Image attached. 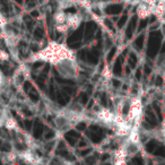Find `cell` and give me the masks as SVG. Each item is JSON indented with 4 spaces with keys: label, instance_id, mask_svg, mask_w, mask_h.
I'll return each instance as SVG.
<instances>
[{
    "label": "cell",
    "instance_id": "277c9868",
    "mask_svg": "<svg viewBox=\"0 0 165 165\" xmlns=\"http://www.w3.org/2000/svg\"><path fill=\"white\" fill-rule=\"evenodd\" d=\"M145 120L147 121L148 123L154 127V125H157V121H156V116L155 114L153 113L152 109H150V106H147V109H146V116H145Z\"/></svg>",
    "mask_w": 165,
    "mask_h": 165
},
{
    "label": "cell",
    "instance_id": "ac0fdd59",
    "mask_svg": "<svg viewBox=\"0 0 165 165\" xmlns=\"http://www.w3.org/2000/svg\"><path fill=\"white\" fill-rule=\"evenodd\" d=\"M24 19H25V23H26L28 30H32V27H33V25H34V22L32 20V18L26 15V16H24Z\"/></svg>",
    "mask_w": 165,
    "mask_h": 165
},
{
    "label": "cell",
    "instance_id": "ffe728a7",
    "mask_svg": "<svg viewBox=\"0 0 165 165\" xmlns=\"http://www.w3.org/2000/svg\"><path fill=\"white\" fill-rule=\"evenodd\" d=\"M50 97L52 99H56V91L53 86V80H51V84H50Z\"/></svg>",
    "mask_w": 165,
    "mask_h": 165
},
{
    "label": "cell",
    "instance_id": "e0dca14e",
    "mask_svg": "<svg viewBox=\"0 0 165 165\" xmlns=\"http://www.w3.org/2000/svg\"><path fill=\"white\" fill-rule=\"evenodd\" d=\"M153 108H154V110H155L156 114H157V116H159V121H162L163 119V116H162V112H161V109H159V106L156 104V103H153Z\"/></svg>",
    "mask_w": 165,
    "mask_h": 165
},
{
    "label": "cell",
    "instance_id": "d6986e66",
    "mask_svg": "<svg viewBox=\"0 0 165 165\" xmlns=\"http://www.w3.org/2000/svg\"><path fill=\"white\" fill-rule=\"evenodd\" d=\"M65 138H66V140L68 142H69L70 145L71 146H74L75 144H76V139L77 138H75V137H73V136H70V135H67L66 133V136H65Z\"/></svg>",
    "mask_w": 165,
    "mask_h": 165
},
{
    "label": "cell",
    "instance_id": "484cf974",
    "mask_svg": "<svg viewBox=\"0 0 165 165\" xmlns=\"http://www.w3.org/2000/svg\"><path fill=\"white\" fill-rule=\"evenodd\" d=\"M53 137H54V131H52V130H46V133H45L46 140H50V139H52Z\"/></svg>",
    "mask_w": 165,
    "mask_h": 165
},
{
    "label": "cell",
    "instance_id": "d4e9b609",
    "mask_svg": "<svg viewBox=\"0 0 165 165\" xmlns=\"http://www.w3.org/2000/svg\"><path fill=\"white\" fill-rule=\"evenodd\" d=\"M147 24H148V19H142L139 24V27H138V31H142L144 30L146 26H147Z\"/></svg>",
    "mask_w": 165,
    "mask_h": 165
},
{
    "label": "cell",
    "instance_id": "603a6c76",
    "mask_svg": "<svg viewBox=\"0 0 165 165\" xmlns=\"http://www.w3.org/2000/svg\"><path fill=\"white\" fill-rule=\"evenodd\" d=\"M0 150H2V152H9L10 146L8 144H3V142H0Z\"/></svg>",
    "mask_w": 165,
    "mask_h": 165
},
{
    "label": "cell",
    "instance_id": "3957f363",
    "mask_svg": "<svg viewBox=\"0 0 165 165\" xmlns=\"http://www.w3.org/2000/svg\"><path fill=\"white\" fill-rule=\"evenodd\" d=\"M95 32H96V24L94 22H88V23L86 24V27H85L86 41L91 40V36H93Z\"/></svg>",
    "mask_w": 165,
    "mask_h": 165
},
{
    "label": "cell",
    "instance_id": "cb8c5ba5",
    "mask_svg": "<svg viewBox=\"0 0 165 165\" xmlns=\"http://www.w3.org/2000/svg\"><path fill=\"white\" fill-rule=\"evenodd\" d=\"M88 101V93H82V96H80V103L82 104H86Z\"/></svg>",
    "mask_w": 165,
    "mask_h": 165
},
{
    "label": "cell",
    "instance_id": "8d00e7d4",
    "mask_svg": "<svg viewBox=\"0 0 165 165\" xmlns=\"http://www.w3.org/2000/svg\"><path fill=\"white\" fill-rule=\"evenodd\" d=\"M101 101H102L103 105L106 106V96H105V94H102V95H101Z\"/></svg>",
    "mask_w": 165,
    "mask_h": 165
},
{
    "label": "cell",
    "instance_id": "52a82bcc",
    "mask_svg": "<svg viewBox=\"0 0 165 165\" xmlns=\"http://www.w3.org/2000/svg\"><path fill=\"white\" fill-rule=\"evenodd\" d=\"M122 10V5H110L105 8V11L110 15H116V14L121 13Z\"/></svg>",
    "mask_w": 165,
    "mask_h": 165
},
{
    "label": "cell",
    "instance_id": "9c48e42d",
    "mask_svg": "<svg viewBox=\"0 0 165 165\" xmlns=\"http://www.w3.org/2000/svg\"><path fill=\"white\" fill-rule=\"evenodd\" d=\"M57 101H58L59 104H61V105H66L67 103L69 102V96L66 95V94L62 92H58L57 93Z\"/></svg>",
    "mask_w": 165,
    "mask_h": 165
},
{
    "label": "cell",
    "instance_id": "db71d44e",
    "mask_svg": "<svg viewBox=\"0 0 165 165\" xmlns=\"http://www.w3.org/2000/svg\"><path fill=\"white\" fill-rule=\"evenodd\" d=\"M15 1H16L17 3H22V2H23V0H15Z\"/></svg>",
    "mask_w": 165,
    "mask_h": 165
},
{
    "label": "cell",
    "instance_id": "f546056e",
    "mask_svg": "<svg viewBox=\"0 0 165 165\" xmlns=\"http://www.w3.org/2000/svg\"><path fill=\"white\" fill-rule=\"evenodd\" d=\"M67 135H70L73 136V137H75V138H79V133L77 131H74V130H70V131L67 132Z\"/></svg>",
    "mask_w": 165,
    "mask_h": 165
},
{
    "label": "cell",
    "instance_id": "7bdbcfd3",
    "mask_svg": "<svg viewBox=\"0 0 165 165\" xmlns=\"http://www.w3.org/2000/svg\"><path fill=\"white\" fill-rule=\"evenodd\" d=\"M31 16H32V17H37V16H39V11H37V10H33V11L31 13Z\"/></svg>",
    "mask_w": 165,
    "mask_h": 165
},
{
    "label": "cell",
    "instance_id": "60d3db41",
    "mask_svg": "<svg viewBox=\"0 0 165 165\" xmlns=\"http://www.w3.org/2000/svg\"><path fill=\"white\" fill-rule=\"evenodd\" d=\"M105 24L108 25V27H110L111 30H113V25H112V22H110V19H105Z\"/></svg>",
    "mask_w": 165,
    "mask_h": 165
},
{
    "label": "cell",
    "instance_id": "44dd1931",
    "mask_svg": "<svg viewBox=\"0 0 165 165\" xmlns=\"http://www.w3.org/2000/svg\"><path fill=\"white\" fill-rule=\"evenodd\" d=\"M32 125H33V122H32V120H25V122H24V128L26 129L27 131L32 130Z\"/></svg>",
    "mask_w": 165,
    "mask_h": 165
},
{
    "label": "cell",
    "instance_id": "74e56055",
    "mask_svg": "<svg viewBox=\"0 0 165 165\" xmlns=\"http://www.w3.org/2000/svg\"><path fill=\"white\" fill-rule=\"evenodd\" d=\"M31 88V84L28 82H26L25 84H24V91L25 92H28V89Z\"/></svg>",
    "mask_w": 165,
    "mask_h": 165
},
{
    "label": "cell",
    "instance_id": "f35d334b",
    "mask_svg": "<svg viewBox=\"0 0 165 165\" xmlns=\"http://www.w3.org/2000/svg\"><path fill=\"white\" fill-rule=\"evenodd\" d=\"M86 163H88V164L95 163V157H88V159H86Z\"/></svg>",
    "mask_w": 165,
    "mask_h": 165
},
{
    "label": "cell",
    "instance_id": "f907efd6",
    "mask_svg": "<svg viewBox=\"0 0 165 165\" xmlns=\"http://www.w3.org/2000/svg\"><path fill=\"white\" fill-rule=\"evenodd\" d=\"M63 146H65V145H63V142H60V144H59V149H62V148H65V147H63Z\"/></svg>",
    "mask_w": 165,
    "mask_h": 165
},
{
    "label": "cell",
    "instance_id": "5b68a950",
    "mask_svg": "<svg viewBox=\"0 0 165 165\" xmlns=\"http://www.w3.org/2000/svg\"><path fill=\"white\" fill-rule=\"evenodd\" d=\"M43 130H44V127H43L42 122L37 120L36 122L34 123V128H33V135L35 138H40L43 133Z\"/></svg>",
    "mask_w": 165,
    "mask_h": 165
},
{
    "label": "cell",
    "instance_id": "ba28073f",
    "mask_svg": "<svg viewBox=\"0 0 165 165\" xmlns=\"http://www.w3.org/2000/svg\"><path fill=\"white\" fill-rule=\"evenodd\" d=\"M136 23H137V16H133L130 20V23H129V26H128V30L125 32V35L128 39L132 36V33H133V31L136 28Z\"/></svg>",
    "mask_w": 165,
    "mask_h": 165
},
{
    "label": "cell",
    "instance_id": "1f68e13d",
    "mask_svg": "<svg viewBox=\"0 0 165 165\" xmlns=\"http://www.w3.org/2000/svg\"><path fill=\"white\" fill-rule=\"evenodd\" d=\"M63 92H67V94H68V95H70V94H73V93H74V88L66 86V87L63 88Z\"/></svg>",
    "mask_w": 165,
    "mask_h": 165
},
{
    "label": "cell",
    "instance_id": "83f0119b",
    "mask_svg": "<svg viewBox=\"0 0 165 165\" xmlns=\"http://www.w3.org/2000/svg\"><path fill=\"white\" fill-rule=\"evenodd\" d=\"M114 53H116V48H112L111 49V51L109 52V54H108V61H111L113 58V56H114Z\"/></svg>",
    "mask_w": 165,
    "mask_h": 165
},
{
    "label": "cell",
    "instance_id": "e575fe53",
    "mask_svg": "<svg viewBox=\"0 0 165 165\" xmlns=\"http://www.w3.org/2000/svg\"><path fill=\"white\" fill-rule=\"evenodd\" d=\"M133 163H137V164H140V165L144 164V162H142V159L140 157H135L133 159Z\"/></svg>",
    "mask_w": 165,
    "mask_h": 165
},
{
    "label": "cell",
    "instance_id": "8992f818",
    "mask_svg": "<svg viewBox=\"0 0 165 165\" xmlns=\"http://www.w3.org/2000/svg\"><path fill=\"white\" fill-rule=\"evenodd\" d=\"M99 52L97 51L96 49H93L92 52H89L87 56H86V59L88 60L91 63H97L99 62Z\"/></svg>",
    "mask_w": 165,
    "mask_h": 165
},
{
    "label": "cell",
    "instance_id": "f5cc1de1",
    "mask_svg": "<svg viewBox=\"0 0 165 165\" xmlns=\"http://www.w3.org/2000/svg\"><path fill=\"white\" fill-rule=\"evenodd\" d=\"M93 104H94V103H93V101H92V102L89 103V105H88V109H91V108H92V106H93Z\"/></svg>",
    "mask_w": 165,
    "mask_h": 165
},
{
    "label": "cell",
    "instance_id": "9a60e30c",
    "mask_svg": "<svg viewBox=\"0 0 165 165\" xmlns=\"http://www.w3.org/2000/svg\"><path fill=\"white\" fill-rule=\"evenodd\" d=\"M44 35V30H43L42 27H37L36 30L34 31V37L36 39V40H41Z\"/></svg>",
    "mask_w": 165,
    "mask_h": 165
},
{
    "label": "cell",
    "instance_id": "b9f144b4",
    "mask_svg": "<svg viewBox=\"0 0 165 165\" xmlns=\"http://www.w3.org/2000/svg\"><path fill=\"white\" fill-rule=\"evenodd\" d=\"M113 85H114V87H120V86H121V82H120L119 80L114 79L113 80Z\"/></svg>",
    "mask_w": 165,
    "mask_h": 165
},
{
    "label": "cell",
    "instance_id": "836d02e7",
    "mask_svg": "<svg viewBox=\"0 0 165 165\" xmlns=\"http://www.w3.org/2000/svg\"><path fill=\"white\" fill-rule=\"evenodd\" d=\"M91 152H92V149H91V148L85 149V150H82V152H80V155H82V156H86V155H88Z\"/></svg>",
    "mask_w": 165,
    "mask_h": 165
},
{
    "label": "cell",
    "instance_id": "f1b7e54d",
    "mask_svg": "<svg viewBox=\"0 0 165 165\" xmlns=\"http://www.w3.org/2000/svg\"><path fill=\"white\" fill-rule=\"evenodd\" d=\"M76 129H77V130H79V131H82V130H85V129H86V125L84 122L78 123V125H77V127H76Z\"/></svg>",
    "mask_w": 165,
    "mask_h": 165
},
{
    "label": "cell",
    "instance_id": "7dc6e473",
    "mask_svg": "<svg viewBox=\"0 0 165 165\" xmlns=\"http://www.w3.org/2000/svg\"><path fill=\"white\" fill-rule=\"evenodd\" d=\"M41 65H42V62H36V63H35V65H34L33 68H34V69H36V68H40Z\"/></svg>",
    "mask_w": 165,
    "mask_h": 165
},
{
    "label": "cell",
    "instance_id": "11a10c76",
    "mask_svg": "<svg viewBox=\"0 0 165 165\" xmlns=\"http://www.w3.org/2000/svg\"><path fill=\"white\" fill-rule=\"evenodd\" d=\"M79 145H80V146H85V145H86V142H82L79 144Z\"/></svg>",
    "mask_w": 165,
    "mask_h": 165
},
{
    "label": "cell",
    "instance_id": "2e32d148",
    "mask_svg": "<svg viewBox=\"0 0 165 165\" xmlns=\"http://www.w3.org/2000/svg\"><path fill=\"white\" fill-rule=\"evenodd\" d=\"M129 66L131 67V68H135L136 65H137V57L133 54V53H130V57H129Z\"/></svg>",
    "mask_w": 165,
    "mask_h": 165
},
{
    "label": "cell",
    "instance_id": "f6af8a7d",
    "mask_svg": "<svg viewBox=\"0 0 165 165\" xmlns=\"http://www.w3.org/2000/svg\"><path fill=\"white\" fill-rule=\"evenodd\" d=\"M150 71H152V70H150V68H149L148 66H145V73H146V75H149V74H150Z\"/></svg>",
    "mask_w": 165,
    "mask_h": 165
},
{
    "label": "cell",
    "instance_id": "ee69618b",
    "mask_svg": "<svg viewBox=\"0 0 165 165\" xmlns=\"http://www.w3.org/2000/svg\"><path fill=\"white\" fill-rule=\"evenodd\" d=\"M140 76H142V71H140V69H138L137 73H136V78H137V79H140Z\"/></svg>",
    "mask_w": 165,
    "mask_h": 165
},
{
    "label": "cell",
    "instance_id": "6da1fadb",
    "mask_svg": "<svg viewBox=\"0 0 165 165\" xmlns=\"http://www.w3.org/2000/svg\"><path fill=\"white\" fill-rule=\"evenodd\" d=\"M161 41H162V36H161V33L159 32H153L150 34V39H149V43H148V49H147V54H148L149 58H154L155 54L159 51V48L161 45Z\"/></svg>",
    "mask_w": 165,
    "mask_h": 165
},
{
    "label": "cell",
    "instance_id": "ab89813d",
    "mask_svg": "<svg viewBox=\"0 0 165 165\" xmlns=\"http://www.w3.org/2000/svg\"><path fill=\"white\" fill-rule=\"evenodd\" d=\"M129 111V104L128 103H125V106H123V114H127Z\"/></svg>",
    "mask_w": 165,
    "mask_h": 165
},
{
    "label": "cell",
    "instance_id": "816d5d0a",
    "mask_svg": "<svg viewBox=\"0 0 165 165\" xmlns=\"http://www.w3.org/2000/svg\"><path fill=\"white\" fill-rule=\"evenodd\" d=\"M161 52L165 53V44H163V45H162V50H161Z\"/></svg>",
    "mask_w": 165,
    "mask_h": 165
},
{
    "label": "cell",
    "instance_id": "4dcf8cb0",
    "mask_svg": "<svg viewBox=\"0 0 165 165\" xmlns=\"http://www.w3.org/2000/svg\"><path fill=\"white\" fill-rule=\"evenodd\" d=\"M78 57H79V59L86 60V50L79 51V53H78Z\"/></svg>",
    "mask_w": 165,
    "mask_h": 165
},
{
    "label": "cell",
    "instance_id": "7a4b0ae2",
    "mask_svg": "<svg viewBox=\"0 0 165 165\" xmlns=\"http://www.w3.org/2000/svg\"><path fill=\"white\" fill-rule=\"evenodd\" d=\"M85 26H84V24H82V26L78 28L77 31H75L71 35L69 36V39H68V43H76V42H80V39H82V34L85 33Z\"/></svg>",
    "mask_w": 165,
    "mask_h": 165
},
{
    "label": "cell",
    "instance_id": "30bf717a",
    "mask_svg": "<svg viewBox=\"0 0 165 165\" xmlns=\"http://www.w3.org/2000/svg\"><path fill=\"white\" fill-rule=\"evenodd\" d=\"M89 136V138H91V140H92L93 142H99L101 140H102V137L103 135L102 133H99V132H94V131H91V132H87Z\"/></svg>",
    "mask_w": 165,
    "mask_h": 165
},
{
    "label": "cell",
    "instance_id": "bcb514c9",
    "mask_svg": "<svg viewBox=\"0 0 165 165\" xmlns=\"http://www.w3.org/2000/svg\"><path fill=\"white\" fill-rule=\"evenodd\" d=\"M24 113H25L26 116H31V114H32V112H31L30 110H27V109H24Z\"/></svg>",
    "mask_w": 165,
    "mask_h": 165
},
{
    "label": "cell",
    "instance_id": "d590c367",
    "mask_svg": "<svg viewBox=\"0 0 165 165\" xmlns=\"http://www.w3.org/2000/svg\"><path fill=\"white\" fill-rule=\"evenodd\" d=\"M65 11H66V13H70V14H75V13H76V8H75V7H71V8H67Z\"/></svg>",
    "mask_w": 165,
    "mask_h": 165
},
{
    "label": "cell",
    "instance_id": "5bb4252c",
    "mask_svg": "<svg viewBox=\"0 0 165 165\" xmlns=\"http://www.w3.org/2000/svg\"><path fill=\"white\" fill-rule=\"evenodd\" d=\"M144 35H140V36L137 39V40L135 41V46H136V49H138V50H142V45H144Z\"/></svg>",
    "mask_w": 165,
    "mask_h": 165
},
{
    "label": "cell",
    "instance_id": "4fadbf2b",
    "mask_svg": "<svg viewBox=\"0 0 165 165\" xmlns=\"http://www.w3.org/2000/svg\"><path fill=\"white\" fill-rule=\"evenodd\" d=\"M121 61L122 60L121 59H118L116 60V65H114V68H113V71H114V74L116 75H121V71H122V67H121Z\"/></svg>",
    "mask_w": 165,
    "mask_h": 165
},
{
    "label": "cell",
    "instance_id": "d6a6232c",
    "mask_svg": "<svg viewBox=\"0 0 165 165\" xmlns=\"http://www.w3.org/2000/svg\"><path fill=\"white\" fill-rule=\"evenodd\" d=\"M155 84H156V86H162V84H163V79H162V77H159V76H157V77H156Z\"/></svg>",
    "mask_w": 165,
    "mask_h": 165
},
{
    "label": "cell",
    "instance_id": "7c38bea8",
    "mask_svg": "<svg viewBox=\"0 0 165 165\" xmlns=\"http://www.w3.org/2000/svg\"><path fill=\"white\" fill-rule=\"evenodd\" d=\"M153 154H155L156 156L165 157V147H164V146H157L155 150L153 152Z\"/></svg>",
    "mask_w": 165,
    "mask_h": 165
},
{
    "label": "cell",
    "instance_id": "c3c4849f",
    "mask_svg": "<svg viewBox=\"0 0 165 165\" xmlns=\"http://www.w3.org/2000/svg\"><path fill=\"white\" fill-rule=\"evenodd\" d=\"M31 49L33 50V51H37V46L35 45V44H32V45H31Z\"/></svg>",
    "mask_w": 165,
    "mask_h": 165
},
{
    "label": "cell",
    "instance_id": "4316f807",
    "mask_svg": "<svg viewBox=\"0 0 165 165\" xmlns=\"http://www.w3.org/2000/svg\"><path fill=\"white\" fill-rule=\"evenodd\" d=\"M127 19H128L127 15H125V16L121 17V18H120V20H119V23H118V26H119V27H122L123 25L125 24V22H127Z\"/></svg>",
    "mask_w": 165,
    "mask_h": 165
},
{
    "label": "cell",
    "instance_id": "8fae6325",
    "mask_svg": "<svg viewBox=\"0 0 165 165\" xmlns=\"http://www.w3.org/2000/svg\"><path fill=\"white\" fill-rule=\"evenodd\" d=\"M156 147H157V142L155 140H150L149 142L146 144V150L148 153H153L156 149Z\"/></svg>",
    "mask_w": 165,
    "mask_h": 165
},
{
    "label": "cell",
    "instance_id": "7402d4cb",
    "mask_svg": "<svg viewBox=\"0 0 165 165\" xmlns=\"http://www.w3.org/2000/svg\"><path fill=\"white\" fill-rule=\"evenodd\" d=\"M28 96H30V99L33 101L34 103H36L37 101H39V95H37L36 93L35 92H31V93H28Z\"/></svg>",
    "mask_w": 165,
    "mask_h": 165
},
{
    "label": "cell",
    "instance_id": "681fc988",
    "mask_svg": "<svg viewBox=\"0 0 165 165\" xmlns=\"http://www.w3.org/2000/svg\"><path fill=\"white\" fill-rule=\"evenodd\" d=\"M52 146H53V142H51V144H50V145L45 146V149H48V150H50V149L52 148Z\"/></svg>",
    "mask_w": 165,
    "mask_h": 165
}]
</instances>
